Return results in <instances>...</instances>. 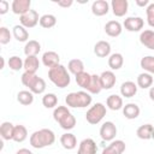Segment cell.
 Returning a JSON list of instances; mask_svg holds the SVG:
<instances>
[{"mask_svg": "<svg viewBox=\"0 0 154 154\" xmlns=\"http://www.w3.org/2000/svg\"><path fill=\"white\" fill-rule=\"evenodd\" d=\"M30 144L35 149H42L49 147L55 142V135L51 129H40L34 131L30 136Z\"/></svg>", "mask_w": 154, "mask_h": 154, "instance_id": "1", "label": "cell"}, {"mask_svg": "<svg viewBox=\"0 0 154 154\" xmlns=\"http://www.w3.org/2000/svg\"><path fill=\"white\" fill-rule=\"evenodd\" d=\"M53 118L64 130H71L76 125V118L67 106H57L53 111Z\"/></svg>", "mask_w": 154, "mask_h": 154, "instance_id": "2", "label": "cell"}, {"mask_svg": "<svg viewBox=\"0 0 154 154\" xmlns=\"http://www.w3.org/2000/svg\"><path fill=\"white\" fill-rule=\"evenodd\" d=\"M48 78L55 87L60 89L66 88L71 82V77L67 72V69L61 64L48 70Z\"/></svg>", "mask_w": 154, "mask_h": 154, "instance_id": "3", "label": "cell"}, {"mask_svg": "<svg viewBox=\"0 0 154 154\" xmlns=\"http://www.w3.org/2000/svg\"><path fill=\"white\" fill-rule=\"evenodd\" d=\"M93 101L91 95L88 91H72L69 93L65 97V102L67 107H72V108H84L90 106Z\"/></svg>", "mask_w": 154, "mask_h": 154, "instance_id": "4", "label": "cell"}, {"mask_svg": "<svg viewBox=\"0 0 154 154\" xmlns=\"http://www.w3.org/2000/svg\"><path fill=\"white\" fill-rule=\"evenodd\" d=\"M22 84L26 88H29V90L32 94H42L46 90V82L43 78L38 77L36 73H31V72H26L24 71V73L20 77Z\"/></svg>", "mask_w": 154, "mask_h": 154, "instance_id": "5", "label": "cell"}, {"mask_svg": "<svg viewBox=\"0 0 154 154\" xmlns=\"http://www.w3.org/2000/svg\"><path fill=\"white\" fill-rule=\"evenodd\" d=\"M106 106L101 102H96L95 105H93L85 113V119L89 124L91 125H96L99 124L106 116Z\"/></svg>", "mask_w": 154, "mask_h": 154, "instance_id": "6", "label": "cell"}, {"mask_svg": "<svg viewBox=\"0 0 154 154\" xmlns=\"http://www.w3.org/2000/svg\"><path fill=\"white\" fill-rule=\"evenodd\" d=\"M19 22H20V25H23L26 29H30V28L36 26L37 23H40V17L35 10H30L29 12L19 17Z\"/></svg>", "mask_w": 154, "mask_h": 154, "instance_id": "7", "label": "cell"}, {"mask_svg": "<svg viewBox=\"0 0 154 154\" xmlns=\"http://www.w3.org/2000/svg\"><path fill=\"white\" fill-rule=\"evenodd\" d=\"M117 136V126L113 122H105L100 128V137L103 141H113Z\"/></svg>", "mask_w": 154, "mask_h": 154, "instance_id": "8", "label": "cell"}, {"mask_svg": "<svg viewBox=\"0 0 154 154\" xmlns=\"http://www.w3.org/2000/svg\"><path fill=\"white\" fill-rule=\"evenodd\" d=\"M123 25L128 31L137 32V31H141V29H143L144 20L141 17H128L125 18Z\"/></svg>", "mask_w": 154, "mask_h": 154, "instance_id": "9", "label": "cell"}, {"mask_svg": "<svg viewBox=\"0 0 154 154\" xmlns=\"http://www.w3.org/2000/svg\"><path fill=\"white\" fill-rule=\"evenodd\" d=\"M30 6H31L30 0H13L11 4V10L14 14H18L20 17L31 10Z\"/></svg>", "mask_w": 154, "mask_h": 154, "instance_id": "10", "label": "cell"}, {"mask_svg": "<svg viewBox=\"0 0 154 154\" xmlns=\"http://www.w3.org/2000/svg\"><path fill=\"white\" fill-rule=\"evenodd\" d=\"M97 146L93 138H84L78 146L77 154H96Z\"/></svg>", "mask_w": 154, "mask_h": 154, "instance_id": "11", "label": "cell"}, {"mask_svg": "<svg viewBox=\"0 0 154 154\" xmlns=\"http://www.w3.org/2000/svg\"><path fill=\"white\" fill-rule=\"evenodd\" d=\"M111 8L116 17H123L128 13L129 2L128 0H112Z\"/></svg>", "mask_w": 154, "mask_h": 154, "instance_id": "12", "label": "cell"}, {"mask_svg": "<svg viewBox=\"0 0 154 154\" xmlns=\"http://www.w3.org/2000/svg\"><path fill=\"white\" fill-rule=\"evenodd\" d=\"M42 64L46 66V67H54L57 65L60 64V57L57 52L54 51H47L42 54Z\"/></svg>", "mask_w": 154, "mask_h": 154, "instance_id": "13", "label": "cell"}, {"mask_svg": "<svg viewBox=\"0 0 154 154\" xmlns=\"http://www.w3.org/2000/svg\"><path fill=\"white\" fill-rule=\"evenodd\" d=\"M100 82H101L102 89L108 90V89H112L116 85L117 77H116V75H114L113 71H103L100 75Z\"/></svg>", "mask_w": 154, "mask_h": 154, "instance_id": "14", "label": "cell"}, {"mask_svg": "<svg viewBox=\"0 0 154 154\" xmlns=\"http://www.w3.org/2000/svg\"><path fill=\"white\" fill-rule=\"evenodd\" d=\"M125 148H126V146H125L124 141L113 140V141H111V143L106 148H103L102 154H122L125 150Z\"/></svg>", "mask_w": 154, "mask_h": 154, "instance_id": "15", "label": "cell"}, {"mask_svg": "<svg viewBox=\"0 0 154 154\" xmlns=\"http://www.w3.org/2000/svg\"><path fill=\"white\" fill-rule=\"evenodd\" d=\"M109 11V4L106 0H96L91 4V12L96 17H102Z\"/></svg>", "mask_w": 154, "mask_h": 154, "instance_id": "16", "label": "cell"}, {"mask_svg": "<svg viewBox=\"0 0 154 154\" xmlns=\"http://www.w3.org/2000/svg\"><path fill=\"white\" fill-rule=\"evenodd\" d=\"M94 53L99 58H107L111 55V45L107 41H97L94 46Z\"/></svg>", "mask_w": 154, "mask_h": 154, "instance_id": "17", "label": "cell"}, {"mask_svg": "<svg viewBox=\"0 0 154 154\" xmlns=\"http://www.w3.org/2000/svg\"><path fill=\"white\" fill-rule=\"evenodd\" d=\"M123 26L118 20H109L105 24V32L111 37H117L122 34Z\"/></svg>", "mask_w": 154, "mask_h": 154, "instance_id": "18", "label": "cell"}, {"mask_svg": "<svg viewBox=\"0 0 154 154\" xmlns=\"http://www.w3.org/2000/svg\"><path fill=\"white\" fill-rule=\"evenodd\" d=\"M137 84L132 81H126V82H123L122 85H120V94L122 96L124 97H132L136 95L137 93Z\"/></svg>", "mask_w": 154, "mask_h": 154, "instance_id": "19", "label": "cell"}, {"mask_svg": "<svg viewBox=\"0 0 154 154\" xmlns=\"http://www.w3.org/2000/svg\"><path fill=\"white\" fill-rule=\"evenodd\" d=\"M60 144L63 146V148L67 149V150H71V149H75L76 146H77V138L71 132H65L60 136Z\"/></svg>", "mask_w": 154, "mask_h": 154, "instance_id": "20", "label": "cell"}, {"mask_svg": "<svg viewBox=\"0 0 154 154\" xmlns=\"http://www.w3.org/2000/svg\"><path fill=\"white\" fill-rule=\"evenodd\" d=\"M140 42L148 49L154 51V31L150 29L143 30L140 35Z\"/></svg>", "mask_w": 154, "mask_h": 154, "instance_id": "21", "label": "cell"}, {"mask_svg": "<svg viewBox=\"0 0 154 154\" xmlns=\"http://www.w3.org/2000/svg\"><path fill=\"white\" fill-rule=\"evenodd\" d=\"M106 105L109 109L112 111H119L123 109L124 105H123V97L117 95V94H112L106 99Z\"/></svg>", "mask_w": 154, "mask_h": 154, "instance_id": "22", "label": "cell"}, {"mask_svg": "<svg viewBox=\"0 0 154 154\" xmlns=\"http://www.w3.org/2000/svg\"><path fill=\"white\" fill-rule=\"evenodd\" d=\"M140 112H141V109H140L138 105H136L134 102L126 103L123 107V114L126 119H136L140 116Z\"/></svg>", "mask_w": 154, "mask_h": 154, "instance_id": "23", "label": "cell"}, {"mask_svg": "<svg viewBox=\"0 0 154 154\" xmlns=\"http://www.w3.org/2000/svg\"><path fill=\"white\" fill-rule=\"evenodd\" d=\"M153 134H154V126L152 124H143L138 126L136 130V135L141 140H150L153 138Z\"/></svg>", "mask_w": 154, "mask_h": 154, "instance_id": "24", "label": "cell"}, {"mask_svg": "<svg viewBox=\"0 0 154 154\" xmlns=\"http://www.w3.org/2000/svg\"><path fill=\"white\" fill-rule=\"evenodd\" d=\"M41 51V45L36 40H29L24 46V54L26 57H37V54Z\"/></svg>", "mask_w": 154, "mask_h": 154, "instance_id": "25", "label": "cell"}, {"mask_svg": "<svg viewBox=\"0 0 154 154\" xmlns=\"http://www.w3.org/2000/svg\"><path fill=\"white\" fill-rule=\"evenodd\" d=\"M13 132H14V125L10 122H4L0 125V135L2 140L10 141L13 138Z\"/></svg>", "mask_w": 154, "mask_h": 154, "instance_id": "26", "label": "cell"}, {"mask_svg": "<svg viewBox=\"0 0 154 154\" xmlns=\"http://www.w3.org/2000/svg\"><path fill=\"white\" fill-rule=\"evenodd\" d=\"M12 34L18 42H28L29 32L26 28H24L23 25H14L12 29Z\"/></svg>", "mask_w": 154, "mask_h": 154, "instance_id": "27", "label": "cell"}, {"mask_svg": "<svg viewBox=\"0 0 154 154\" xmlns=\"http://www.w3.org/2000/svg\"><path fill=\"white\" fill-rule=\"evenodd\" d=\"M40 66V61L37 57H26L24 60V70L26 72H31V73H36V71L38 70Z\"/></svg>", "mask_w": 154, "mask_h": 154, "instance_id": "28", "label": "cell"}, {"mask_svg": "<svg viewBox=\"0 0 154 154\" xmlns=\"http://www.w3.org/2000/svg\"><path fill=\"white\" fill-rule=\"evenodd\" d=\"M137 87L142 89H148L153 84V76L148 72H142L137 76Z\"/></svg>", "mask_w": 154, "mask_h": 154, "instance_id": "29", "label": "cell"}, {"mask_svg": "<svg viewBox=\"0 0 154 154\" xmlns=\"http://www.w3.org/2000/svg\"><path fill=\"white\" fill-rule=\"evenodd\" d=\"M124 64V58L120 53H113L108 57V66L111 67V70L116 71L119 70Z\"/></svg>", "mask_w": 154, "mask_h": 154, "instance_id": "30", "label": "cell"}, {"mask_svg": "<svg viewBox=\"0 0 154 154\" xmlns=\"http://www.w3.org/2000/svg\"><path fill=\"white\" fill-rule=\"evenodd\" d=\"M17 101L23 106H29L34 102V94L30 90H20L17 94Z\"/></svg>", "mask_w": 154, "mask_h": 154, "instance_id": "31", "label": "cell"}, {"mask_svg": "<svg viewBox=\"0 0 154 154\" xmlns=\"http://www.w3.org/2000/svg\"><path fill=\"white\" fill-rule=\"evenodd\" d=\"M26 137H28V130H26V128L24 125H20V124L14 125V132H13V138L12 140L14 142L20 143V142L25 141Z\"/></svg>", "mask_w": 154, "mask_h": 154, "instance_id": "32", "label": "cell"}, {"mask_svg": "<svg viewBox=\"0 0 154 154\" xmlns=\"http://www.w3.org/2000/svg\"><path fill=\"white\" fill-rule=\"evenodd\" d=\"M67 70L76 76V75H78V73L84 71V64H83V61L81 59H77V58L76 59H71L69 61V64H67Z\"/></svg>", "mask_w": 154, "mask_h": 154, "instance_id": "33", "label": "cell"}, {"mask_svg": "<svg viewBox=\"0 0 154 154\" xmlns=\"http://www.w3.org/2000/svg\"><path fill=\"white\" fill-rule=\"evenodd\" d=\"M101 90H102V87H101V82H100V76L96 73L91 75V81H90V84H89L87 91L89 94H99Z\"/></svg>", "mask_w": 154, "mask_h": 154, "instance_id": "34", "label": "cell"}, {"mask_svg": "<svg viewBox=\"0 0 154 154\" xmlns=\"http://www.w3.org/2000/svg\"><path fill=\"white\" fill-rule=\"evenodd\" d=\"M75 78H76V83L81 88H83V89L87 90L88 87H89V84H90V81H91V75L88 73V72H85V71H83V72L76 75Z\"/></svg>", "mask_w": 154, "mask_h": 154, "instance_id": "35", "label": "cell"}, {"mask_svg": "<svg viewBox=\"0 0 154 154\" xmlns=\"http://www.w3.org/2000/svg\"><path fill=\"white\" fill-rule=\"evenodd\" d=\"M141 67L144 70V72H148L150 75H154V57L153 55H147L143 57L140 61Z\"/></svg>", "mask_w": 154, "mask_h": 154, "instance_id": "36", "label": "cell"}, {"mask_svg": "<svg viewBox=\"0 0 154 154\" xmlns=\"http://www.w3.org/2000/svg\"><path fill=\"white\" fill-rule=\"evenodd\" d=\"M38 24L45 29H51L57 24V18H55L54 14L47 13V14H43V16L40 17V23Z\"/></svg>", "mask_w": 154, "mask_h": 154, "instance_id": "37", "label": "cell"}, {"mask_svg": "<svg viewBox=\"0 0 154 154\" xmlns=\"http://www.w3.org/2000/svg\"><path fill=\"white\" fill-rule=\"evenodd\" d=\"M42 105L46 108H55L58 105V96L53 93L45 94L42 97Z\"/></svg>", "mask_w": 154, "mask_h": 154, "instance_id": "38", "label": "cell"}, {"mask_svg": "<svg viewBox=\"0 0 154 154\" xmlns=\"http://www.w3.org/2000/svg\"><path fill=\"white\" fill-rule=\"evenodd\" d=\"M7 64H8V67L13 71H19V70L24 69V60H22V58H19L18 55L10 57Z\"/></svg>", "mask_w": 154, "mask_h": 154, "instance_id": "39", "label": "cell"}, {"mask_svg": "<svg viewBox=\"0 0 154 154\" xmlns=\"http://www.w3.org/2000/svg\"><path fill=\"white\" fill-rule=\"evenodd\" d=\"M12 34L10 32V30L6 26H1L0 28V43L1 45H7L11 41Z\"/></svg>", "mask_w": 154, "mask_h": 154, "instance_id": "40", "label": "cell"}, {"mask_svg": "<svg viewBox=\"0 0 154 154\" xmlns=\"http://www.w3.org/2000/svg\"><path fill=\"white\" fill-rule=\"evenodd\" d=\"M146 14H147V23L149 26L154 28V2L149 4L146 8Z\"/></svg>", "mask_w": 154, "mask_h": 154, "instance_id": "41", "label": "cell"}, {"mask_svg": "<svg viewBox=\"0 0 154 154\" xmlns=\"http://www.w3.org/2000/svg\"><path fill=\"white\" fill-rule=\"evenodd\" d=\"M8 10H10V4H8V1L1 0V1H0V14H5Z\"/></svg>", "mask_w": 154, "mask_h": 154, "instance_id": "42", "label": "cell"}, {"mask_svg": "<svg viewBox=\"0 0 154 154\" xmlns=\"http://www.w3.org/2000/svg\"><path fill=\"white\" fill-rule=\"evenodd\" d=\"M73 4L72 0H65V1H57V5L58 6H61V7H70L71 5Z\"/></svg>", "mask_w": 154, "mask_h": 154, "instance_id": "43", "label": "cell"}, {"mask_svg": "<svg viewBox=\"0 0 154 154\" xmlns=\"http://www.w3.org/2000/svg\"><path fill=\"white\" fill-rule=\"evenodd\" d=\"M135 2H136V5L140 6V7H144V6H148V5H149V1H148V0H136Z\"/></svg>", "mask_w": 154, "mask_h": 154, "instance_id": "44", "label": "cell"}, {"mask_svg": "<svg viewBox=\"0 0 154 154\" xmlns=\"http://www.w3.org/2000/svg\"><path fill=\"white\" fill-rule=\"evenodd\" d=\"M16 154H32V152L29 150L28 148H20V149H18L16 152Z\"/></svg>", "mask_w": 154, "mask_h": 154, "instance_id": "45", "label": "cell"}, {"mask_svg": "<svg viewBox=\"0 0 154 154\" xmlns=\"http://www.w3.org/2000/svg\"><path fill=\"white\" fill-rule=\"evenodd\" d=\"M149 99L152 101H154V87H150L149 88Z\"/></svg>", "mask_w": 154, "mask_h": 154, "instance_id": "46", "label": "cell"}, {"mask_svg": "<svg viewBox=\"0 0 154 154\" xmlns=\"http://www.w3.org/2000/svg\"><path fill=\"white\" fill-rule=\"evenodd\" d=\"M0 60H1V69H4V66H5V59H4V57H0Z\"/></svg>", "mask_w": 154, "mask_h": 154, "instance_id": "47", "label": "cell"}, {"mask_svg": "<svg viewBox=\"0 0 154 154\" xmlns=\"http://www.w3.org/2000/svg\"><path fill=\"white\" fill-rule=\"evenodd\" d=\"M153 138H154V134H153Z\"/></svg>", "mask_w": 154, "mask_h": 154, "instance_id": "48", "label": "cell"}]
</instances>
